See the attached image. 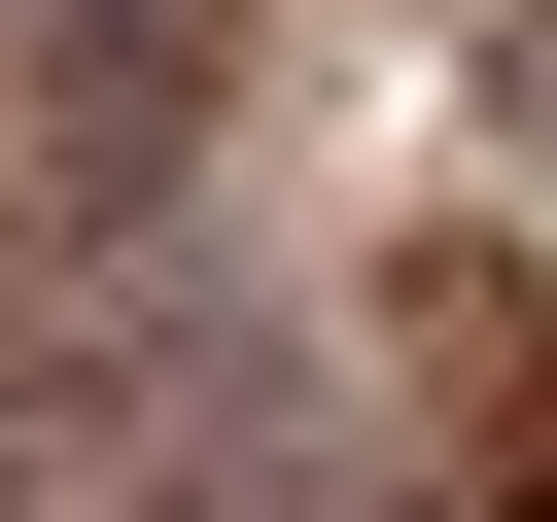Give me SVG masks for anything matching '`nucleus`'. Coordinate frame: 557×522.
<instances>
[{"label": "nucleus", "instance_id": "1", "mask_svg": "<svg viewBox=\"0 0 557 522\" xmlns=\"http://www.w3.org/2000/svg\"><path fill=\"white\" fill-rule=\"evenodd\" d=\"M174 313H313L418 522H557V0H244L139 244H0V452Z\"/></svg>", "mask_w": 557, "mask_h": 522}]
</instances>
